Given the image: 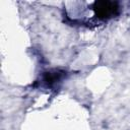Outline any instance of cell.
<instances>
[{
    "label": "cell",
    "instance_id": "1",
    "mask_svg": "<svg viewBox=\"0 0 130 130\" xmlns=\"http://www.w3.org/2000/svg\"><path fill=\"white\" fill-rule=\"evenodd\" d=\"M95 14L101 18H108L114 16L118 12V5L116 2L111 1H99L94 3L93 6Z\"/></svg>",
    "mask_w": 130,
    "mask_h": 130
}]
</instances>
